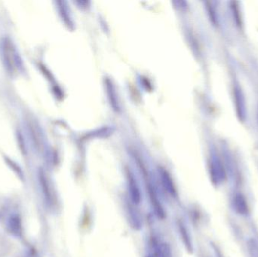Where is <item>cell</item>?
<instances>
[{"instance_id": "cell-1", "label": "cell", "mask_w": 258, "mask_h": 257, "mask_svg": "<svg viewBox=\"0 0 258 257\" xmlns=\"http://www.w3.org/2000/svg\"><path fill=\"white\" fill-rule=\"evenodd\" d=\"M3 49L5 52V60L8 67L10 68L11 70L18 69L19 66V58L12 45H11V43L8 42H5Z\"/></svg>"}, {"instance_id": "cell-2", "label": "cell", "mask_w": 258, "mask_h": 257, "mask_svg": "<svg viewBox=\"0 0 258 257\" xmlns=\"http://www.w3.org/2000/svg\"><path fill=\"white\" fill-rule=\"evenodd\" d=\"M128 182H129V190L131 200L135 205H138L141 202V192L138 185L131 175H129L128 176Z\"/></svg>"}, {"instance_id": "cell-3", "label": "cell", "mask_w": 258, "mask_h": 257, "mask_svg": "<svg viewBox=\"0 0 258 257\" xmlns=\"http://www.w3.org/2000/svg\"><path fill=\"white\" fill-rule=\"evenodd\" d=\"M234 208L236 211L242 215H246L248 213V207L246 200L242 194H236L234 199Z\"/></svg>"}, {"instance_id": "cell-4", "label": "cell", "mask_w": 258, "mask_h": 257, "mask_svg": "<svg viewBox=\"0 0 258 257\" xmlns=\"http://www.w3.org/2000/svg\"><path fill=\"white\" fill-rule=\"evenodd\" d=\"M153 244L155 257H171L170 250L166 244L156 241Z\"/></svg>"}, {"instance_id": "cell-5", "label": "cell", "mask_w": 258, "mask_h": 257, "mask_svg": "<svg viewBox=\"0 0 258 257\" xmlns=\"http://www.w3.org/2000/svg\"><path fill=\"white\" fill-rule=\"evenodd\" d=\"M236 103V107L238 111V115L241 116L242 119L245 118V103H244V98L242 95V92H240V90L238 88L235 89Z\"/></svg>"}, {"instance_id": "cell-6", "label": "cell", "mask_w": 258, "mask_h": 257, "mask_svg": "<svg viewBox=\"0 0 258 257\" xmlns=\"http://www.w3.org/2000/svg\"><path fill=\"white\" fill-rule=\"evenodd\" d=\"M162 179H163L165 188H166V190H167V191L170 193V194H172L173 196H175L177 191H176V189L175 187H174V184L172 183V182L171 181L170 179H169V176L164 174L162 176Z\"/></svg>"}]
</instances>
